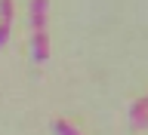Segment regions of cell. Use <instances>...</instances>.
<instances>
[{
    "label": "cell",
    "instance_id": "obj_3",
    "mask_svg": "<svg viewBox=\"0 0 148 135\" xmlns=\"http://www.w3.org/2000/svg\"><path fill=\"white\" fill-rule=\"evenodd\" d=\"M53 129H56L59 135H80L77 129L71 126V123H65V120H56V123H53Z\"/></svg>",
    "mask_w": 148,
    "mask_h": 135
},
{
    "label": "cell",
    "instance_id": "obj_4",
    "mask_svg": "<svg viewBox=\"0 0 148 135\" xmlns=\"http://www.w3.org/2000/svg\"><path fill=\"white\" fill-rule=\"evenodd\" d=\"M145 104H148V98H145Z\"/></svg>",
    "mask_w": 148,
    "mask_h": 135
},
{
    "label": "cell",
    "instance_id": "obj_1",
    "mask_svg": "<svg viewBox=\"0 0 148 135\" xmlns=\"http://www.w3.org/2000/svg\"><path fill=\"white\" fill-rule=\"evenodd\" d=\"M46 3L49 0H31V25H34V37H31V52L34 62H46L49 55V43H46Z\"/></svg>",
    "mask_w": 148,
    "mask_h": 135
},
{
    "label": "cell",
    "instance_id": "obj_2",
    "mask_svg": "<svg viewBox=\"0 0 148 135\" xmlns=\"http://www.w3.org/2000/svg\"><path fill=\"white\" fill-rule=\"evenodd\" d=\"M9 28H12V0H0V46L6 43Z\"/></svg>",
    "mask_w": 148,
    "mask_h": 135
}]
</instances>
